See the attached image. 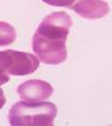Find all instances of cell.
<instances>
[{
	"label": "cell",
	"instance_id": "7",
	"mask_svg": "<svg viewBox=\"0 0 112 126\" xmlns=\"http://www.w3.org/2000/svg\"><path fill=\"white\" fill-rule=\"evenodd\" d=\"M42 1L55 7H71L76 0H42Z\"/></svg>",
	"mask_w": 112,
	"mask_h": 126
},
{
	"label": "cell",
	"instance_id": "8",
	"mask_svg": "<svg viewBox=\"0 0 112 126\" xmlns=\"http://www.w3.org/2000/svg\"><path fill=\"white\" fill-rule=\"evenodd\" d=\"M9 81V74L2 69V66L0 65V86L7 83Z\"/></svg>",
	"mask_w": 112,
	"mask_h": 126
},
{
	"label": "cell",
	"instance_id": "5",
	"mask_svg": "<svg viewBox=\"0 0 112 126\" xmlns=\"http://www.w3.org/2000/svg\"><path fill=\"white\" fill-rule=\"evenodd\" d=\"M71 8L86 19H100L109 14V5L103 0H76Z\"/></svg>",
	"mask_w": 112,
	"mask_h": 126
},
{
	"label": "cell",
	"instance_id": "3",
	"mask_svg": "<svg viewBox=\"0 0 112 126\" xmlns=\"http://www.w3.org/2000/svg\"><path fill=\"white\" fill-rule=\"evenodd\" d=\"M0 65L11 76H27L38 69L39 59L36 55L15 50L0 52Z\"/></svg>",
	"mask_w": 112,
	"mask_h": 126
},
{
	"label": "cell",
	"instance_id": "1",
	"mask_svg": "<svg viewBox=\"0 0 112 126\" xmlns=\"http://www.w3.org/2000/svg\"><path fill=\"white\" fill-rule=\"evenodd\" d=\"M73 23L64 11L47 15L33 37V51L45 64L56 65L67 59L66 39Z\"/></svg>",
	"mask_w": 112,
	"mask_h": 126
},
{
	"label": "cell",
	"instance_id": "2",
	"mask_svg": "<svg viewBox=\"0 0 112 126\" xmlns=\"http://www.w3.org/2000/svg\"><path fill=\"white\" fill-rule=\"evenodd\" d=\"M57 115V107L48 101H18L10 108L8 118L12 126L52 125Z\"/></svg>",
	"mask_w": 112,
	"mask_h": 126
},
{
	"label": "cell",
	"instance_id": "9",
	"mask_svg": "<svg viewBox=\"0 0 112 126\" xmlns=\"http://www.w3.org/2000/svg\"><path fill=\"white\" fill-rule=\"evenodd\" d=\"M5 104H6V97H5V94H3V91L0 88V109L5 106Z\"/></svg>",
	"mask_w": 112,
	"mask_h": 126
},
{
	"label": "cell",
	"instance_id": "4",
	"mask_svg": "<svg viewBox=\"0 0 112 126\" xmlns=\"http://www.w3.org/2000/svg\"><path fill=\"white\" fill-rule=\"evenodd\" d=\"M17 92L24 101L38 102L48 99L53 94L54 89L48 82L38 79H31L19 84Z\"/></svg>",
	"mask_w": 112,
	"mask_h": 126
},
{
	"label": "cell",
	"instance_id": "6",
	"mask_svg": "<svg viewBox=\"0 0 112 126\" xmlns=\"http://www.w3.org/2000/svg\"><path fill=\"white\" fill-rule=\"evenodd\" d=\"M16 29L10 24L6 21H0V46L12 44L16 41Z\"/></svg>",
	"mask_w": 112,
	"mask_h": 126
}]
</instances>
